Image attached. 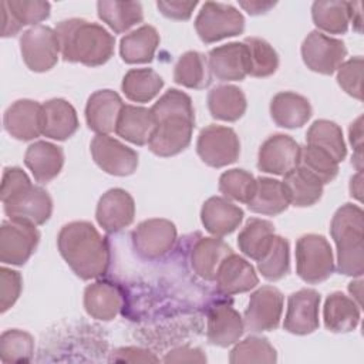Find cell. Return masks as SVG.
<instances>
[{
  "label": "cell",
  "mask_w": 364,
  "mask_h": 364,
  "mask_svg": "<svg viewBox=\"0 0 364 364\" xmlns=\"http://www.w3.org/2000/svg\"><path fill=\"white\" fill-rule=\"evenodd\" d=\"M57 246L80 279H97L107 273L111 259L109 245L90 222L75 220L64 225L58 233Z\"/></svg>",
  "instance_id": "obj_1"
},
{
  "label": "cell",
  "mask_w": 364,
  "mask_h": 364,
  "mask_svg": "<svg viewBox=\"0 0 364 364\" xmlns=\"http://www.w3.org/2000/svg\"><path fill=\"white\" fill-rule=\"evenodd\" d=\"M55 33L64 61L98 67L114 54L115 38L97 23L84 18H68L57 24Z\"/></svg>",
  "instance_id": "obj_2"
},
{
  "label": "cell",
  "mask_w": 364,
  "mask_h": 364,
  "mask_svg": "<svg viewBox=\"0 0 364 364\" xmlns=\"http://www.w3.org/2000/svg\"><path fill=\"white\" fill-rule=\"evenodd\" d=\"M0 196L9 219H24L37 226L44 225L51 216L53 200L50 195L43 188L34 186L18 166L4 169Z\"/></svg>",
  "instance_id": "obj_3"
},
{
  "label": "cell",
  "mask_w": 364,
  "mask_h": 364,
  "mask_svg": "<svg viewBox=\"0 0 364 364\" xmlns=\"http://www.w3.org/2000/svg\"><path fill=\"white\" fill-rule=\"evenodd\" d=\"M337 246V270L346 276L360 277L364 273V212L360 206L344 203L330 225Z\"/></svg>",
  "instance_id": "obj_4"
},
{
  "label": "cell",
  "mask_w": 364,
  "mask_h": 364,
  "mask_svg": "<svg viewBox=\"0 0 364 364\" xmlns=\"http://www.w3.org/2000/svg\"><path fill=\"white\" fill-rule=\"evenodd\" d=\"M296 270L306 283H321L334 272L333 249L321 235H303L296 243Z\"/></svg>",
  "instance_id": "obj_5"
},
{
  "label": "cell",
  "mask_w": 364,
  "mask_h": 364,
  "mask_svg": "<svg viewBox=\"0 0 364 364\" xmlns=\"http://www.w3.org/2000/svg\"><path fill=\"white\" fill-rule=\"evenodd\" d=\"M195 30L203 43H216L226 37L242 34L245 17L232 4L206 1L195 18Z\"/></svg>",
  "instance_id": "obj_6"
},
{
  "label": "cell",
  "mask_w": 364,
  "mask_h": 364,
  "mask_svg": "<svg viewBox=\"0 0 364 364\" xmlns=\"http://www.w3.org/2000/svg\"><path fill=\"white\" fill-rule=\"evenodd\" d=\"M40 233L34 223L11 218L0 228V262L4 264L21 266L34 253Z\"/></svg>",
  "instance_id": "obj_7"
},
{
  "label": "cell",
  "mask_w": 364,
  "mask_h": 364,
  "mask_svg": "<svg viewBox=\"0 0 364 364\" xmlns=\"http://www.w3.org/2000/svg\"><path fill=\"white\" fill-rule=\"evenodd\" d=\"M196 152L212 168L230 165L237 161L240 154L239 136L229 127L208 125L198 135Z\"/></svg>",
  "instance_id": "obj_8"
},
{
  "label": "cell",
  "mask_w": 364,
  "mask_h": 364,
  "mask_svg": "<svg viewBox=\"0 0 364 364\" xmlns=\"http://www.w3.org/2000/svg\"><path fill=\"white\" fill-rule=\"evenodd\" d=\"M20 51L24 64L36 73L51 70L60 54V43L55 30L48 26H34L20 37Z\"/></svg>",
  "instance_id": "obj_9"
},
{
  "label": "cell",
  "mask_w": 364,
  "mask_h": 364,
  "mask_svg": "<svg viewBox=\"0 0 364 364\" xmlns=\"http://www.w3.org/2000/svg\"><path fill=\"white\" fill-rule=\"evenodd\" d=\"M195 117L166 115L156 119L148 148L158 156H173L182 152L192 139Z\"/></svg>",
  "instance_id": "obj_10"
},
{
  "label": "cell",
  "mask_w": 364,
  "mask_h": 364,
  "mask_svg": "<svg viewBox=\"0 0 364 364\" xmlns=\"http://www.w3.org/2000/svg\"><path fill=\"white\" fill-rule=\"evenodd\" d=\"M346 44L318 30L307 34L301 44V57L307 68L314 73L331 75L344 63Z\"/></svg>",
  "instance_id": "obj_11"
},
{
  "label": "cell",
  "mask_w": 364,
  "mask_h": 364,
  "mask_svg": "<svg viewBox=\"0 0 364 364\" xmlns=\"http://www.w3.org/2000/svg\"><path fill=\"white\" fill-rule=\"evenodd\" d=\"M131 240L139 257L156 260L164 257L173 247L176 242V228L168 219H148L132 230Z\"/></svg>",
  "instance_id": "obj_12"
},
{
  "label": "cell",
  "mask_w": 364,
  "mask_h": 364,
  "mask_svg": "<svg viewBox=\"0 0 364 364\" xmlns=\"http://www.w3.org/2000/svg\"><path fill=\"white\" fill-rule=\"evenodd\" d=\"M283 313V294L273 286H263L250 294L243 314L245 328L252 333L277 328Z\"/></svg>",
  "instance_id": "obj_13"
},
{
  "label": "cell",
  "mask_w": 364,
  "mask_h": 364,
  "mask_svg": "<svg viewBox=\"0 0 364 364\" xmlns=\"http://www.w3.org/2000/svg\"><path fill=\"white\" fill-rule=\"evenodd\" d=\"M90 149L94 162L109 175L128 176L138 166V154L108 134H97Z\"/></svg>",
  "instance_id": "obj_14"
},
{
  "label": "cell",
  "mask_w": 364,
  "mask_h": 364,
  "mask_svg": "<svg viewBox=\"0 0 364 364\" xmlns=\"http://www.w3.org/2000/svg\"><path fill=\"white\" fill-rule=\"evenodd\" d=\"M300 151L301 146L291 136L274 134L260 145L257 168L266 173L286 175L299 165Z\"/></svg>",
  "instance_id": "obj_15"
},
{
  "label": "cell",
  "mask_w": 364,
  "mask_h": 364,
  "mask_svg": "<svg viewBox=\"0 0 364 364\" xmlns=\"http://www.w3.org/2000/svg\"><path fill=\"white\" fill-rule=\"evenodd\" d=\"M135 216L134 198L121 188L107 191L98 200L95 219L108 233H115L129 226Z\"/></svg>",
  "instance_id": "obj_16"
},
{
  "label": "cell",
  "mask_w": 364,
  "mask_h": 364,
  "mask_svg": "<svg viewBox=\"0 0 364 364\" xmlns=\"http://www.w3.org/2000/svg\"><path fill=\"white\" fill-rule=\"evenodd\" d=\"M320 294L313 289H300L287 300V311L283 327L297 336L313 333L318 327Z\"/></svg>",
  "instance_id": "obj_17"
},
{
  "label": "cell",
  "mask_w": 364,
  "mask_h": 364,
  "mask_svg": "<svg viewBox=\"0 0 364 364\" xmlns=\"http://www.w3.org/2000/svg\"><path fill=\"white\" fill-rule=\"evenodd\" d=\"M3 125L16 139H34L43 134V105L33 100H17L6 109Z\"/></svg>",
  "instance_id": "obj_18"
},
{
  "label": "cell",
  "mask_w": 364,
  "mask_h": 364,
  "mask_svg": "<svg viewBox=\"0 0 364 364\" xmlns=\"http://www.w3.org/2000/svg\"><path fill=\"white\" fill-rule=\"evenodd\" d=\"M210 74L220 81H240L249 75V53L245 43H228L209 51Z\"/></svg>",
  "instance_id": "obj_19"
},
{
  "label": "cell",
  "mask_w": 364,
  "mask_h": 364,
  "mask_svg": "<svg viewBox=\"0 0 364 364\" xmlns=\"http://www.w3.org/2000/svg\"><path fill=\"white\" fill-rule=\"evenodd\" d=\"M215 282L219 293L232 296L256 287L259 277L255 267L246 259L236 253H230L219 264Z\"/></svg>",
  "instance_id": "obj_20"
},
{
  "label": "cell",
  "mask_w": 364,
  "mask_h": 364,
  "mask_svg": "<svg viewBox=\"0 0 364 364\" xmlns=\"http://www.w3.org/2000/svg\"><path fill=\"white\" fill-rule=\"evenodd\" d=\"M124 102L112 90H98L92 92L85 105V121L91 131L109 134L115 131L117 121Z\"/></svg>",
  "instance_id": "obj_21"
},
{
  "label": "cell",
  "mask_w": 364,
  "mask_h": 364,
  "mask_svg": "<svg viewBox=\"0 0 364 364\" xmlns=\"http://www.w3.org/2000/svg\"><path fill=\"white\" fill-rule=\"evenodd\" d=\"M245 331L239 311L226 303H216L208 311V340L218 347L235 344Z\"/></svg>",
  "instance_id": "obj_22"
},
{
  "label": "cell",
  "mask_w": 364,
  "mask_h": 364,
  "mask_svg": "<svg viewBox=\"0 0 364 364\" xmlns=\"http://www.w3.org/2000/svg\"><path fill=\"white\" fill-rule=\"evenodd\" d=\"M3 37L16 36L21 27L44 21L50 17V3L40 0L3 1Z\"/></svg>",
  "instance_id": "obj_23"
},
{
  "label": "cell",
  "mask_w": 364,
  "mask_h": 364,
  "mask_svg": "<svg viewBox=\"0 0 364 364\" xmlns=\"http://www.w3.org/2000/svg\"><path fill=\"white\" fill-rule=\"evenodd\" d=\"M200 220L209 233L226 236L239 228L243 220V210L226 198L212 196L202 206Z\"/></svg>",
  "instance_id": "obj_24"
},
{
  "label": "cell",
  "mask_w": 364,
  "mask_h": 364,
  "mask_svg": "<svg viewBox=\"0 0 364 364\" xmlns=\"http://www.w3.org/2000/svg\"><path fill=\"white\" fill-rule=\"evenodd\" d=\"M24 164L31 171L37 182L47 183L61 172L64 165V152L60 146L51 142L37 141L27 148L24 154Z\"/></svg>",
  "instance_id": "obj_25"
},
{
  "label": "cell",
  "mask_w": 364,
  "mask_h": 364,
  "mask_svg": "<svg viewBox=\"0 0 364 364\" xmlns=\"http://www.w3.org/2000/svg\"><path fill=\"white\" fill-rule=\"evenodd\" d=\"M78 129L75 108L63 98H53L43 104V135L64 141Z\"/></svg>",
  "instance_id": "obj_26"
},
{
  "label": "cell",
  "mask_w": 364,
  "mask_h": 364,
  "mask_svg": "<svg viewBox=\"0 0 364 364\" xmlns=\"http://www.w3.org/2000/svg\"><path fill=\"white\" fill-rule=\"evenodd\" d=\"M156 127L151 108L124 105L117 121L115 132L125 141L135 145H146Z\"/></svg>",
  "instance_id": "obj_27"
},
{
  "label": "cell",
  "mask_w": 364,
  "mask_h": 364,
  "mask_svg": "<svg viewBox=\"0 0 364 364\" xmlns=\"http://www.w3.org/2000/svg\"><path fill=\"white\" fill-rule=\"evenodd\" d=\"M270 115L282 128H300L311 117L309 100L291 91L277 92L270 102Z\"/></svg>",
  "instance_id": "obj_28"
},
{
  "label": "cell",
  "mask_w": 364,
  "mask_h": 364,
  "mask_svg": "<svg viewBox=\"0 0 364 364\" xmlns=\"http://www.w3.org/2000/svg\"><path fill=\"white\" fill-rule=\"evenodd\" d=\"M84 307L92 318L108 321L115 318L119 313L122 294L114 283L95 282L85 287Z\"/></svg>",
  "instance_id": "obj_29"
},
{
  "label": "cell",
  "mask_w": 364,
  "mask_h": 364,
  "mask_svg": "<svg viewBox=\"0 0 364 364\" xmlns=\"http://www.w3.org/2000/svg\"><path fill=\"white\" fill-rule=\"evenodd\" d=\"M230 253H233L232 247L222 239L202 237L192 247L191 266L199 277L215 280L219 264Z\"/></svg>",
  "instance_id": "obj_30"
},
{
  "label": "cell",
  "mask_w": 364,
  "mask_h": 364,
  "mask_svg": "<svg viewBox=\"0 0 364 364\" xmlns=\"http://www.w3.org/2000/svg\"><path fill=\"white\" fill-rule=\"evenodd\" d=\"M324 326L333 333H348L358 326L360 306L341 291L331 293L323 309Z\"/></svg>",
  "instance_id": "obj_31"
},
{
  "label": "cell",
  "mask_w": 364,
  "mask_h": 364,
  "mask_svg": "<svg viewBox=\"0 0 364 364\" xmlns=\"http://www.w3.org/2000/svg\"><path fill=\"white\" fill-rule=\"evenodd\" d=\"M158 46L159 34L156 28L144 24L121 38L119 54L127 64L151 63Z\"/></svg>",
  "instance_id": "obj_32"
},
{
  "label": "cell",
  "mask_w": 364,
  "mask_h": 364,
  "mask_svg": "<svg viewBox=\"0 0 364 364\" xmlns=\"http://www.w3.org/2000/svg\"><path fill=\"white\" fill-rule=\"evenodd\" d=\"M283 176L284 179L282 182L290 205L306 208L320 200L323 195V183L303 166L297 165Z\"/></svg>",
  "instance_id": "obj_33"
},
{
  "label": "cell",
  "mask_w": 364,
  "mask_h": 364,
  "mask_svg": "<svg viewBox=\"0 0 364 364\" xmlns=\"http://www.w3.org/2000/svg\"><path fill=\"white\" fill-rule=\"evenodd\" d=\"M247 102L243 91L230 84L213 87L208 94V108L213 118L233 122L243 117Z\"/></svg>",
  "instance_id": "obj_34"
},
{
  "label": "cell",
  "mask_w": 364,
  "mask_h": 364,
  "mask_svg": "<svg viewBox=\"0 0 364 364\" xmlns=\"http://www.w3.org/2000/svg\"><path fill=\"white\" fill-rule=\"evenodd\" d=\"M290 202L282 181L260 176L256 179V191L247 203V208L260 215L274 216L284 212Z\"/></svg>",
  "instance_id": "obj_35"
},
{
  "label": "cell",
  "mask_w": 364,
  "mask_h": 364,
  "mask_svg": "<svg viewBox=\"0 0 364 364\" xmlns=\"http://www.w3.org/2000/svg\"><path fill=\"white\" fill-rule=\"evenodd\" d=\"M98 17L114 33L121 34L144 20L142 6L138 1L101 0L97 3Z\"/></svg>",
  "instance_id": "obj_36"
},
{
  "label": "cell",
  "mask_w": 364,
  "mask_h": 364,
  "mask_svg": "<svg viewBox=\"0 0 364 364\" xmlns=\"http://www.w3.org/2000/svg\"><path fill=\"white\" fill-rule=\"evenodd\" d=\"M274 237V226L272 222L252 218L246 222L237 236V246L242 253L256 262L269 250Z\"/></svg>",
  "instance_id": "obj_37"
},
{
  "label": "cell",
  "mask_w": 364,
  "mask_h": 364,
  "mask_svg": "<svg viewBox=\"0 0 364 364\" xmlns=\"http://www.w3.org/2000/svg\"><path fill=\"white\" fill-rule=\"evenodd\" d=\"M210 77L208 58L202 53L186 51L175 64L173 80L186 88L202 90L210 84Z\"/></svg>",
  "instance_id": "obj_38"
},
{
  "label": "cell",
  "mask_w": 364,
  "mask_h": 364,
  "mask_svg": "<svg viewBox=\"0 0 364 364\" xmlns=\"http://www.w3.org/2000/svg\"><path fill=\"white\" fill-rule=\"evenodd\" d=\"M307 145L316 146L333 156L338 164L346 158L347 148L341 128L328 119L314 121L306 134Z\"/></svg>",
  "instance_id": "obj_39"
},
{
  "label": "cell",
  "mask_w": 364,
  "mask_h": 364,
  "mask_svg": "<svg viewBox=\"0 0 364 364\" xmlns=\"http://www.w3.org/2000/svg\"><path fill=\"white\" fill-rule=\"evenodd\" d=\"M164 87L162 77L151 68H132L124 78L121 88L125 97L135 102H148L159 94Z\"/></svg>",
  "instance_id": "obj_40"
},
{
  "label": "cell",
  "mask_w": 364,
  "mask_h": 364,
  "mask_svg": "<svg viewBox=\"0 0 364 364\" xmlns=\"http://www.w3.org/2000/svg\"><path fill=\"white\" fill-rule=\"evenodd\" d=\"M311 17L320 30L330 34H344L350 24L348 1H314L311 6Z\"/></svg>",
  "instance_id": "obj_41"
},
{
  "label": "cell",
  "mask_w": 364,
  "mask_h": 364,
  "mask_svg": "<svg viewBox=\"0 0 364 364\" xmlns=\"http://www.w3.org/2000/svg\"><path fill=\"white\" fill-rule=\"evenodd\" d=\"M229 361L232 364H273L277 361V353L267 338L250 336L232 348Z\"/></svg>",
  "instance_id": "obj_42"
},
{
  "label": "cell",
  "mask_w": 364,
  "mask_h": 364,
  "mask_svg": "<svg viewBox=\"0 0 364 364\" xmlns=\"http://www.w3.org/2000/svg\"><path fill=\"white\" fill-rule=\"evenodd\" d=\"M243 43L249 53V75L263 78L276 73L279 67V55L266 40L260 37H247Z\"/></svg>",
  "instance_id": "obj_43"
},
{
  "label": "cell",
  "mask_w": 364,
  "mask_h": 364,
  "mask_svg": "<svg viewBox=\"0 0 364 364\" xmlns=\"http://www.w3.org/2000/svg\"><path fill=\"white\" fill-rule=\"evenodd\" d=\"M257 269L266 280L276 282L290 270V253L287 239L274 235L269 250L257 262Z\"/></svg>",
  "instance_id": "obj_44"
},
{
  "label": "cell",
  "mask_w": 364,
  "mask_h": 364,
  "mask_svg": "<svg viewBox=\"0 0 364 364\" xmlns=\"http://www.w3.org/2000/svg\"><path fill=\"white\" fill-rule=\"evenodd\" d=\"M34 353V338L23 330L11 328L0 337V358L4 364L28 363Z\"/></svg>",
  "instance_id": "obj_45"
},
{
  "label": "cell",
  "mask_w": 364,
  "mask_h": 364,
  "mask_svg": "<svg viewBox=\"0 0 364 364\" xmlns=\"http://www.w3.org/2000/svg\"><path fill=\"white\" fill-rule=\"evenodd\" d=\"M219 191L226 198L247 205L256 191V179L245 169H229L219 178Z\"/></svg>",
  "instance_id": "obj_46"
},
{
  "label": "cell",
  "mask_w": 364,
  "mask_h": 364,
  "mask_svg": "<svg viewBox=\"0 0 364 364\" xmlns=\"http://www.w3.org/2000/svg\"><path fill=\"white\" fill-rule=\"evenodd\" d=\"M299 165L311 172L323 185L331 182L338 173V162L323 149L311 145L301 148Z\"/></svg>",
  "instance_id": "obj_47"
},
{
  "label": "cell",
  "mask_w": 364,
  "mask_h": 364,
  "mask_svg": "<svg viewBox=\"0 0 364 364\" xmlns=\"http://www.w3.org/2000/svg\"><path fill=\"white\" fill-rule=\"evenodd\" d=\"M155 119L166 115H189L195 117L192 100L188 94L179 90H168L151 108Z\"/></svg>",
  "instance_id": "obj_48"
},
{
  "label": "cell",
  "mask_w": 364,
  "mask_h": 364,
  "mask_svg": "<svg viewBox=\"0 0 364 364\" xmlns=\"http://www.w3.org/2000/svg\"><path fill=\"white\" fill-rule=\"evenodd\" d=\"M361 74H363V57L357 55L344 61L337 68V82L338 85L351 97L361 100Z\"/></svg>",
  "instance_id": "obj_49"
},
{
  "label": "cell",
  "mask_w": 364,
  "mask_h": 364,
  "mask_svg": "<svg viewBox=\"0 0 364 364\" xmlns=\"http://www.w3.org/2000/svg\"><path fill=\"white\" fill-rule=\"evenodd\" d=\"M23 287L21 274L16 270L0 269V311H7L18 299Z\"/></svg>",
  "instance_id": "obj_50"
},
{
  "label": "cell",
  "mask_w": 364,
  "mask_h": 364,
  "mask_svg": "<svg viewBox=\"0 0 364 364\" xmlns=\"http://www.w3.org/2000/svg\"><path fill=\"white\" fill-rule=\"evenodd\" d=\"M198 1H165L161 0L156 3L158 10L168 18L172 20H188L192 16L193 9L196 7Z\"/></svg>",
  "instance_id": "obj_51"
},
{
  "label": "cell",
  "mask_w": 364,
  "mask_h": 364,
  "mask_svg": "<svg viewBox=\"0 0 364 364\" xmlns=\"http://www.w3.org/2000/svg\"><path fill=\"white\" fill-rule=\"evenodd\" d=\"M206 357L199 348L179 347L164 357V363H205Z\"/></svg>",
  "instance_id": "obj_52"
},
{
  "label": "cell",
  "mask_w": 364,
  "mask_h": 364,
  "mask_svg": "<svg viewBox=\"0 0 364 364\" xmlns=\"http://www.w3.org/2000/svg\"><path fill=\"white\" fill-rule=\"evenodd\" d=\"M115 361H128V363H156L158 358L148 350L136 347H125L115 351Z\"/></svg>",
  "instance_id": "obj_53"
},
{
  "label": "cell",
  "mask_w": 364,
  "mask_h": 364,
  "mask_svg": "<svg viewBox=\"0 0 364 364\" xmlns=\"http://www.w3.org/2000/svg\"><path fill=\"white\" fill-rule=\"evenodd\" d=\"M361 122L363 118L358 117L355 119V122L351 124L350 127V142L353 145V148H355V156L354 159H357V168L358 171H361V144H363V128H361Z\"/></svg>",
  "instance_id": "obj_54"
},
{
  "label": "cell",
  "mask_w": 364,
  "mask_h": 364,
  "mask_svg": "<svg viewBox=\"0 0 364 364\" xmlns=\"http://www.w3.org/2000/svg\"><path fill=\"white\" fill-rule=\"evenodd\" d=\"M239 4L252 16L267 13L270 9L276 6L274 1H260V0H252V1H239Z\"/></svg>",
  "instance_id": "obj_55"
},
{
  "label": "cell",
  "mask_w": 364,
  "mask_h": 364,
  "mask_svg": "<svg viewBox=\"0 0 364 364\" xmlns=\"http://www.w3.org/2000/svg\"><path fill=\"white\" fill-rule=\"evenodd\" d=\"M350 6V23L354 24L355 30L361 33V3H348Z\"/></svg>",
  "instance_id": "obj_56"
},
{
  "label": "cell",
  "mask_w": 364,
  "mask_h": 364,
  "mask_svg": "<svg viewBox=\"0 0 364 364\" xmlns=\"http://www.w3.org/2000/svg\"><path fill=\"white\" fill-rule=\"evenodd\" d=\"M350 192H351V195H354L357 199H361V171H358V173H357L354 178H351Z\"/></svg>",
  "instance_id": "obj_57"
},
{
  "label": "cell",
  "mask_w": 364,
  "mask_h": 364,
  "mask_svg": "<svg viewBox=\"0 0 364 364\" xmlns=\"http://www.w3.org/2000/svg\"><path fill=\"white\" fill-rule=\"evenodd\" d=\"M348 290H350V293L355 297V300H357V304L360 306L361 304V280H358V282H351L350 283V286H348Z\"/></svg>",
  "instance_id": "obj_58"
}]
</instances>
